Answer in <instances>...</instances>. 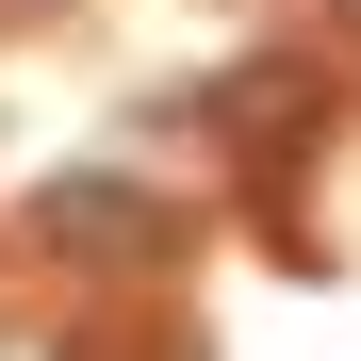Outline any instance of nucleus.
Returning a JSON list of instances; mask_svg holds the SVG:
<instances>
[{
	"label": "nucleus",
	"instance_id": "f257e3e1",
	"mask_svg": "<svg viewBox=\"0 0 361 361\" xmlns=\"http://www.w3.org/2000/svg\"><path fill=\"white\" fill-rule=\"evenodd\" d=\"M329 33H361V0H329Z\"/></svg>",
	"mask_w": 361,
	"mask_h": 361
}]
</instances>
